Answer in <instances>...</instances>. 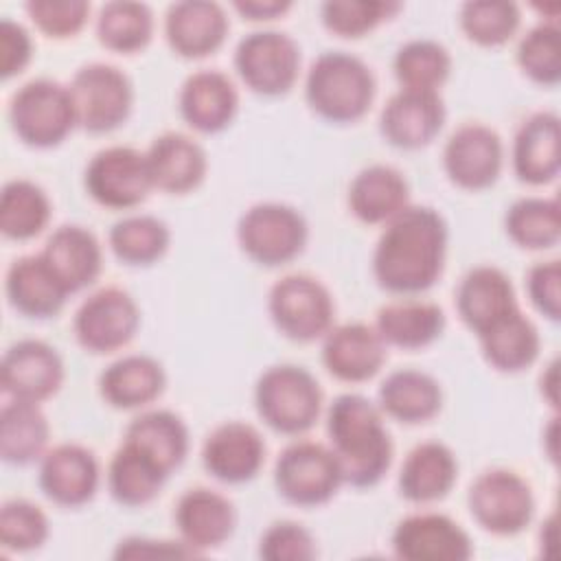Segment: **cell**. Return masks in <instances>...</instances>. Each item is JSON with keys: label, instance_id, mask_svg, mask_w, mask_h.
Returning <instances> with one entry per match:
<instances>
[{"label": "cell", "instance_id": "obj_26", "mask_svg": "<svg viewBox=\"0 0 561 561\" xmlns=\"http://www.w3.org/2000/svg\"><path fill=\"white\" fill-rule=\"evenodd\" d=\"M145 156L153 188L171 195L195 191L208 171V160L202 145L178 131H167L153 138Z\"/></svg>", "mask_w": 561, "mask_h": 561}, {"label": "cell", "instance_id": "obj_34", "mask_svg": "<svg viewBox=\"0 0 561 561\" xmlns=\"http://www.w3.org/2000/svg\"><path fill=\"white\" fill-rule=\"evenodd\" d=\"M375 329L386 346L419 351L430 346L445 331V313L425 300H397L377 311Z\"/></svg>", "mask_w": 561, "mask_h": 561}, {"label": "cell", "instance_id": "obj_14", "mask_svg": "<svg viewBox=\"0 0 561 561\" xmlns=\"http://www.w3.org/2000/svg\"><path fill=\"white\" fill-rule=\"evenodd\" d=\"M504 164L502 138L482 123L460 125L443 147V169L451 184L484 191L495 184Z\"/></svg>", "mask_w": 561, "mask_h": 561}, {"label": "cell", "instance_id": "obj_2", "mask_svg": "<svg viewBox=\"0 0 561 561\" xmlns=\"http://www.w3.org/2000/svg\"><path fill=\"white\" fill-rule=\"evenodd\" d=\"M327 434L344 484L368 489L388 473L392 440L379 405L364 394L346 392L333 399L327 412Z\"/></svg>", "mask_w": 561, "mask_h": 561}, {"label": "cell", "instance_id": "obj_18", "mask_svg": "<svg viewBox=\"0 0 561 561\" xmlns=\"http://www.w3.org/2000/svg\"><path fill=\"white\" fill-rule=\"evenodd\" d=\"M0 375L11 399L42 403L61 388L64 362L50 344L28 337L7 348Z\"/></svg>", "mask_w": 561, "mask_h": 561}, {"label": "cell", "instance_id": "obj_16", "mask_svg": "<svg viewBox=\"0 0 561 561\" xmlns=\"http://www.w3.org/2000/svg\"><path fill=\"white\" fill-rule=\"evenodd\" d=\"M99 460L83 445L61 443L39 458V489L57 506L79 508L88 504L99 489Z\"/></svg>", "mask_w": 561, "mask_h": 561}, {"label": "cell", "instance_id": "obj_25", "mask_svg": "<svg viewBox=\"0 0 561 561\" xmlns=\"http://www.w3.org/2000/svg\"><path fill=\"white\" fill-rule=\"evenodd\" d=\"M517 307L511 278L495 265L469 270L456 289V311L462 324L476 335Z\"/></svg>", "mask_w": 561, "mask_h": 561}, {"label": "cell", "instance_id": "obj_44", "mask_svg": "<svg viewBox=\"0 0 561 561\" xmlns=\"http://www.w3.org/2000/svg\"><path fill=\"white\" fill-rule=\"evenodd\" d=\"M517 66L522 72L546 88L561 79V31L557 22H539L526 31L517 44Z\"/></svg>", "mask_w": 561, "mask_h": 561}, {"label": "cell", "instance_id": "obj_27", "mask_svg": "<svg viewBox=\"0 0 561 561\" xmlns=\"http://www.w3.org/2000/svg\"><path fill=\"white\" fill-rule=\"evenodd\" d=\"M4 291L9 305L26 318H53L70 296L42 254L15 259L7 270Z\"/></svg>", "mask_w": 561, "mask_h": 561}, {"label": "cell", "instance_id": "obj_10", "mask_svg": "<svg viewBox=\"0 0 561 561\" xmlns=\"http://www.w3.org/2000/svg\"><path fill=\"white\" fill-rule=\"evenodd\" d=\"M467 506L476 524L500 537L522 533L535 513L530 484L513 469H486L469 486Z\"/></svg>", "mask_w": 561, "mask_h": 561}, {"label": "cell", "instance_id": "obj_5", "mask_svg": "<svg viewBox=\"0 0 561 561\" xmlns=\"http://www.w3.org/2000/svg\"><path fill=\"white\" fill-rule=\"evenodd\" d=\"M9 121L24 145L35 149L57 147L77 127L68 85L44 77L24 83L11 96Z\"/></svg>", "mask_w": 561, "mask_h": 561}, {"label": "cell", "instance_id": "obj_31", "mask_svg": "<svg viewBox=\"0 0 561 561\" xmlns=\"http://www.w3.org/2000/svg\"><path fill=\"white\" fill-rule=\"evenodd\" d=\"M410 186L403 173L390 164L362 169L348 186V208L362 224H388L410 206Z\"/></svg>", "mask_w": 561, "mask_h": 561}, {"label": "cell", "instance_id": "obj_15", "mask_svg": "<svg viewBox=\"0 0 561 561\" xmlns=\"http://www.w3.org/2000/svg\"><path fill=\"white\" fill-rule=\"evenodd\" d=\"M392 550L405 561H465L473 554V543L451 517L414 513L394 526Z\"/></svg>", "mask_w": 561, "mask_h": 561}, {"label": "cell", "instance_id": "obj_35", "mask_svg": "<svg viewBox=\"0 0 561 561\" xmlns=\"http://www.w3.org/2000/svg\"><path fill=\"white\" fill-rule=\"evenodd\" d=\"M169 473L140 447L123 440L107 465V489L121 506H145L153 502Z\"/></svg>", "mask_w": 561, "mask_h": 561}, {"label": "cell", "instance_id": "obj_11", "mask_svg": "<svg viewBox=\"0 0 561 561\" xmlns=\"http://www.w3.org/2000/svg\"><path fill=\"white\" fill-rule=\"evenodd\" d=\"M234 70L261 96L287 94L300 72V48L280 31H254L234 48Z\"/></svg>", "mask_w": 561, "mask_h": 561}, {"label": "cell", "instance_id": "obj_50", "mask_svg": "<svg viewBox=\"0 0 561 561\" xmlns=\"http://www.w3.org/2000/svg\"><path fill=\"white\" fill-rule=\"evenodd\" d=\"M33 57V39L28 31L9 18L0 22V75L11 79L20 75Z\"/></svg>", "mask_w": 561, "mask_h": 561}, {"label": "cell", "instance_id": "obj_40", "mask_svg": "<svg viewBox=\"0 0 561 561\" xmlns=\"http://www.w3.org/2000/svg\"><path fill=\"white\" fill-rule=\"evenodd\" d=\"M153 37V13L145 2L114 0L96 15V39L112 53L131 55Z\"/></svg>", "mask_w": 561, "mask_h": 561}, {"label": "cell", "instance_id": "obj_21", "mask_svg": "<svg viewBox=\"0 0 561 561\" xmlns=\"http://www.w3.org/2000/svg\"><path fill=\"white\" fill-rule=\"evenodd\" d=\"M386 342L366 322L331 327L322 342V364L340 381L362 383L373 379L386 362Z\"/></svg>", "mask_w": 561, "mask_h": 561}, {"label": "cell", "instance_id": "obj_4", "mask_svg": "<svg viewBox=\"0 0 561 561\" xmlns=\"http://www.w3.org/2000/svg\"><path fill=\"white\" fill-rule=\"evenodd\" d=\"M254 405L267 427L298 436L316 425L322 412V388L302 366H270L256 379Z\"/></svg>", "mask_w": 561, "mask_h": 561}, {"label": "cell", "instance_id": "obj_37", "mask_svg": "<svg viewBox=\"0 0 561 561\" xmlns=\"http://www.w3.org/2000/svg\"><path fill=\"white\" fill-rule=\"evenodd\" d=\"M123 440L147 451L167 473L175 471L188 454V430L171 410H145L134 416Z\"/></svg>", "mask_w": 561, "mask_h": 561}, {"label": "cell", "instance_id": "obj_33", "mask_svg": "<svg viewBox=\"0 0 561 561\" xmlns=\"http://www.w3.org/2000/svg\"><path fill=\"white\" fill-rule=\"evenodd\" d=\"M484 359L500 373H522L535 364L541 337L535 322L517 307L478 335Z\"/></svg>", "mask_w": 561, "mask_h": 561}, {"label": "cell", "instance_id": "obj_46", "mask_svg": "<svg viewBox=\"0 0 561 561\" xmlns=\"http://www.w3.org/2000/svg\"><path fill=\"white\" fill-rule=\"evenodd\" d=\"M50 526L46 513L22 497L7 500L0 508V541L4 550L31 552L44 546Z\"/></svg>", "mask_w": 561, "mask_h": 561}, {"label": "cell", "instance_id": "obj_23", "mask_svg": "<svg viewBox=\"0 0 561 561\" xmlns=\"http://www.w3.org/2000/svg\"><path fill=\"white\" fill-rule=\"evenodd\" d=\"M178 107L188 127L199 134H217L234 121L239 94L228 75L219 70H197L182 83Z\"/></svg>", "mask_w": 561, "mask_h": 561}, {"label": "cell", "instance_id": "obj_45", "mask_svg": "<svg viewBox=\"0 0 561 561\" xmlns=\"http://www.w3.org/2000/svg\"><path fill=\"white\" fill-rule=\"evenodd\" d=\"M399 9V2L329 0L320 7V20L324 28L337 37H362L390 20Z\"/></svg>", "mask_w": 561, "mask_h": 561}, {"label": "cell", "instance_id": "obj_32", "mask_svg": "<svg viewBox=\"0 0 561 561\" xmlns=\"http://www.w3.org/2000/svg\"><path fill=\"white\" fill-rule=\"evenodd\" d=\"M381 414L405 423L419 425L432 421L443 408L440 383L414 368H401L390 373L377 392Z\"/></svg>", "mask_w": 561, "mask_h": 561}, {"label": "cell", "instance_id": "obj_1", "mask_svg": "<svg viewBox=\"0 0 561 561\" xmlns=\"http://www.w3.org/2000/svg\"><path fill=\"white\" fill-rule=\"evenodd\" d=\"M381 230L373 252V276L390 294L427 291L443 274L449 230L430 206H405Z\"/></svg>", "mask_w": 561, "mask_h": 561}, {"label": "cell", "instance_id": "obj_53", "mask_svg": "<svg viewBox=\"0 0 561 561\" xmlns=\"http://www.w3.org/2000/svg\"><path fill=\"white\" fill-rule=\"evenodd\" d=\"M541 394L548 399L552 408H557V359L548 364V370L541 375Z\"/></svg>", "mask_w": 561, "mask_h": 561}, {"label": "cell", "instance_id": "obj_51", "mask_svg": "<svg viewBox=\"0 0 561 561\" xmlns=\"http://www.w3.org/2000/svg\"><path fill=\"white\" fill-rule=\"evenodd\" d=\"M164 557H197L182 539H147V537H127L121 539L114 559H164Z\"/></svg>", "mask_w": 561, "mask_h": 561}, {"label": "cell", "instance_id": "obj_41", "mask_svg": "<svg viewBox=\"0 0 561 561\" xmlns=\"http://www.w3.org/2000/svg\"><path fill=\"white\" fill-rule=\"evenodd\" d=\"M508 239L524 250H548L561 237V208L554 197H522L504 217Z\"/></svg>", "mask_w": 561, "mask_h": 561}, {"label": "cell", "instance_id": "obj_36", "mask_svg": "<svg viewBox=\"0 0 561 561\" xmlns=\"http://www.w3.org/2000/svg\"><path fill=\"white\" fill-rule=\"evenodd\" d=\"M50 425L39 403L11 399L0 412V456L7 465H31L46 454Z\"/></svg>", "mask_w": 561, "mask_h": 561}, {"label": "cell", "instance_id": "obj_19", "mask_svg": "<svg viewBox=\"0 0 561 561\" xmlns=\"http://www.w3.org/2000/svg\"><path fill=\"white\" fill-rule=\"evenodd\" d=\"M265 460V440L243 421L217 425L202 445V465L224 484H243L256 478Z\"/></svg>", "mask_w": 561, "mask_h": 561}, {"label": "cell", "instance_id": "obj_28", "mask_svg": "<svg viewBox=\"0 0 561 561\" xmlns=\"http://www.w3.org/2000/svg\"><path fill=\"white\" fill-rule=\"evenodd\" d=\"M68 294L92 285L103 267V252L99 239L83 226H59L39 252Z\"/></svg>", "mask_w": 561, "mask_h": 561}, {"label": "cell", "instance_id": "obj_24", "mask_svg": "<svg viewBox=\"0 0 561 561\" xmlns=\"http://www.w3.org/2000/svg\"><path fill=\"white\" fill-rule=\"evenodd\" d=\"M513 171L519 182L541 186L552 182L561 169L559 116L535 112L522 121L513 138Z\"/></svg>", "mask_w": 561, "mask_h": 561}, {"label": "cell", "instance_id": "obj_43", "mask_svg": "<svg viewBox=\"0 0 561 561\" xmlns=\"http://www.w3.org/2000/svg\"><path fill=\"white\" fill-rule=\"evenodd\" d=\"M458 22L469 42L495 48L506 44L517 33L522 15L515 2L473 0L460 7Z\"/></svg>", "mask_w": 561, "mask_h": 561}, {"label": "cell", "instance_id": "obj_48", "mask_svg": "<svg viewBox=\"0 0 561 561\" xmlns=\"http://www.w3.org/2000/svg\"><path fill=\"white\" fill-rule=\"evenodd\" d=\"M318 554L313 535L298 522H274L259 541V557L265 561H311Z\"/></svg>", "mask_w": 561, "mask_h": 561}, {"label": "cell", "instance_id": "obj_12", "mask_svg": "<svg viewBox=\"0 0 561 561\" xmlns=\"http://www.w3.org/2000/svg\"><path fill=\"white\" fill-rule=\"evenodd\" d=\"M83 186L105 208L125 210L142 204L153 188L145 151L123 145L96 151L85 167Z\"/></svg>", "mask_w": 561, "mask_h": 561}, {"label": "cell", "instance_id": "obj_7", "mask_svg": "<svg viewBox=\"0 0 561 561\" xmlns=\"http://www.w3.org/2000/svg\"><path fill=\"white\" fill-rule=\"evenodd\" d=\"M342 484L340 462L331 447L322 443L296 440L276 458L274 486L294 506H322L335 497Z\"/></svg>", "mask_w": 561, "mask_h": 561}, {"label": "cell", "instance_id": "obj_39", "mask_svg": "<svg viewBox=\"0 0 561 561\" xmlns=\"http://www.w3.org/2000/svg\"><path fill=\"white\" fill-rule=\"evenodd\" d=\"M50 199L31 180H11L0 195V230L7 239L28 241L50 221Z\"/></svg>", "mask_w": 561, "mask_h": 561}, {"label": "cell", "instance_id": "obj_3", "mask_svg": "<svg viewBox=\"0 0 561 561\" xmlns=\"http://www.w3.org/2000/svg\"><path fill=\"white\" fill-rule=\"evenodd\" d=\"M377 92L366 61L344 50H327L309 66L305 99L324 121L346 125L366 116Z\"/></svg>", "mask_w": 561, "mask_h": 561}, {"label": "cell", "instance_id": "obj_20", "mask_svg": "<svg viewBox=\"0 0 561 561\" xmlns=\"http://www.w3.org/2000/svg\"><path fill=\"white\" fill-rule=\"evenodd\" d=\"M230 22L221 4L210 0H184L167 9L164 37L171 50L184 59H202L217 53Z\"/></svg>", "mask_w": 561, "mask_h": 561}, {"label": "cell", "instance_id": "obj_22", "mask_svg": "<svg viewBox=\"0 0 561 561\" xmlns=\"http://www.w3.org/2000/svg\"><path fill=\"white\" fill-rule=\"evenodd\" d=\"M180 539L195 552H208L224 546L237 524L234 504L219 491L195 486L180 495L173 513Z\"/></svg>", "mask_w": 561, "mask_h": 561}, {"label": "cell", "instance_id": "obj_42", "mask_svg": "<svg viewBox=\"0 0 561 561\" xmlns=\"http://www.w3.org/2000/svg\"><path fill=\"white\" fill-rule=\"evenodd\" d=\"M392 70L403 90L438 92L449 79L451 55L434 39H410L397 50Z\"/></svg>", "mask_w": 561, "mask_h": 561}, {"label": "cell", "instance_id": "obj_17", "mask_svg": "<svg viewBox=\"0 0 561 561\" xmlns=\"http://www.w3.org/2000/svg\"><path fill=\"white\" fill-rule=\"evenodd\" d=\"M445 114L438 92L401 88L386 101L379 116V131L388 145L414 151L427 147L440 134Z\"/></svg>", "mask_w": 561, "mask_h": 561}, {"label": "cell", "instance_id": "obj_8", "mask_svg": "<svg viewBox=\"0 0 561 561\" xmlns=\"http://www.w3.org/2000/svg\"><path fill=\"white\" fill-rule=\"evenodd\" d=\"M274 327L294 342H313L333 327L335 302L331 291L309 274H287L267 294Z\"/></svg>", "mask_w": 561, "mask_h": 561}, {"label": "cell", "instance_id": "obj_38", "mask_svg": "<svg viewBox=\"0 0 561 561\" xmlns=\"http://www.w3.org/2000/svg\"><path fill=\"white\" fill-rule=\"evenodd\" d=\"M107 243L121 263L147 267L167 254L171 230L153 215H129L110 228Z\"/></svg>", "mask_w": 561, "mask_h": 561}, {"label": "cell", "instance_id": "obj_47", "mask_svg": "<svg viewBox=\"0 0 561 561\" xmlns=\"http://www.w3.org/2000/svg\"><path fill=\"white\" fill-rule=\"evenodd\" d=\"M24 9L35 28L53 39L75 37L90 15L85 0H28Z\"/></svg>", "mask_w": 561, "mask_h": 561}, {"label": "cell", "instance_id": "obj_52", "mask_svg": "<svg viewBox=\"0 0 561 561\" xmlns=\"http://www.w3.org/2000/svg\"><path fill=\"white\" fill-rule=\"evenodd\" d=\"M245 20L261 22V20H276L291 9L287 0H239L232 4Z\"/></svg>", "mask_w": 561, "mask_h": 561}, {"label": "cell", "instance_id": "obj_29", "mask_svg": "<svg viewBox=\"0 0 561 561\" xmlns=\"http://www.w3.org/2000/svg\"><path fill=\"white\" fill-rule=\"evenodd\" d=\"M167 386L164 368L151 355L134 353L112 362L99 377L103 401L116 410H138L153 403Z\"/></svg>", "mask_w": 561, "mask_h": 561}, {"label": "cell", "instance_id": "obj_30", "mask_svg": "<svg viewBox=\"0 0 561 561\" xmlns=\"http://www.w3.org/2000/svg\"><path fill=\"white\" fill-rule=\"evenodd\" d=\"M458 478L454 451L438 443L425 440L408 451L399 471V493L412 504H430L443 500Z\"/></svg>", "mask_w": 561, "mask_h": 561}, {"label": "cell", "instance_id": "obj_6", "mask_svg": "<svg viewBox=\"0 0 561 561\" xmlns=\"http://www.w3.org/2000/svg\"><path fill=\"white\" fill-rule=\"evenodd\" d=\"M309 239L305 217L287 204L263 202L250 206L237 224V241L248 259L263 267L291 263Z\"/></svg>", "mask_w": 561, "mask_h": 561}, {"label": "cell", "instance_id": "obj_13", "mask_svg": "<svg viewBox=\"0 0 561 561\" xmlns=\"http://www.w3.org/2000/svg\"><path fill=\"white\" fill-rule=\"evenodd\" d=\"M140 327L136 300L121 287H101L77 309L72 331L79 346L94 355L127 346Z\"/></svg>", "mask_w": 561, "mask_h": 561}, {"label": "cell", "instance_id": "obj_9", "mask_svg": "<svg viewBox=\"0 0 561 561\" xmlns=\"http://www.w3.org/2000/svg\"><path fill=\"white\" fill-rule=\"evenodd\" d=\"M77 127L90 134H107L121 127L134 105L129 77L110 64L81 66L68 83Z\"/></svg>", "mask_w": 561, "mask_h": 561}, {"label": "cell", "instance_id": "obj_49", "mask_svg": "<svg viewBox=\"0 0 561 561\" xmlns=\"http://www.w3.org/2000/svg\"><path fill=\"white\" fill-rule=\"evenodd\" d=\"M526 291L533 307L548 318L559 322L561 318V265L557 259L535 263L526 274Z\"/></svg>", "mask_w": 561, "mask_h": 561}]
</instances>
